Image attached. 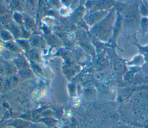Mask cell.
<instances>
[{"mask_svg": "<svg viewBox=\"0 0 148 128\" xmlns=\"http://www.w3.org/2000/svg\"><path fill=\"white\" fill-rule=\"evenodd\" d=\"M20 1L21 2V3H25V1H26V0H20Z\"/></svg>", "mask_w": 148, "mask_h": 128, "instance_id": "cell-23", "label": "cell"}, {"mask_svg": "<svg viewBox=\"0 0 148 128\" xmlns=\"http://www.w3.org/2000/svg\"><path fill=\"white\" fill-rule=\"evenodd\" d=\"M6 47L9 49V50L13 52H19L21 50V48L18 46V45L13 41L6 42Z\"/></svg>", "mask_w": 148, "mask_h": 128, "instance_id": "cell-15", "label": "cell"}, {"mask_svg": "<svg viewBox=\"0 0 148 128\" xmlns=\"http://www.w3.org/2000/svg\"><path fill=\"white\" fill-rule=\"evenodd\" d=\"M117 14L115 7L113 8L103 19L90 28V32L97 39L103 42L108 41L113 36Z\"/></svg>", "mask_w": 148, "mask_h": 128, "instance_id": "cell-1", "label": "cell"}, {"mask_svg": "<svg viewBox=\"0 0 148 128\" xmlns=\"http://www.w3.org/2000/svg\"><path fill=\"white\" fill-rule=\"evenodd\" d=\"M18 75L22 78H28L32 75L31 70L28 68L18 70Z\"/></svg>", "mask_w": 148, "mask_h": 128, "instance_id": "cell-16", "label": "cell"}, {"mask_svg": "<svg viewBox=\"0 0 148 128\" xmlns=\"http://www.w3.org/2000/svg\"><path fill=\"white\" fill-rule=\"evenodd\" d=\"M139 27L142 34H145L148 31V17H141Z\"/></svg>", "mask_w": 148, "mask_h": 128, "instance_id": "cell-14", "label": "cell"}, {"mask_svg": "<svg viewBox=\"0 0 148 128\" xmlns=\"http://www.w3.org/2000/svg\"><path fill=\"white\" fill-rule=\"evenodd\" d=\"M16 41V43L18 45V46L22 49H25V50H29L31 45L29 43V41L28 39H25V38H18L15 39Z\"/></svg>", "mask_w": 148, "mask_h": 128, "instance_id": "cell-12", "label": "cell"}, {"mask_svg": "<svg viewBox=\"0 0 148 128\" xmlns=\"http://www.w3.org/2000/svg\"><path fill=\"white\" fill-rule=\"evenodd\" d=\"M109 10H86L83 17V21L87 27L91 28L103 19L108 14Z\"/></svg>", "mask_w": 148, "mask_h": 128, "instance_id": "cell-2", "label": "cell"}, {"mask_svg": "<svg viewBox=\"0 0 148 128\" xmlns=\"http://www.w3.org/2000/svg\"><path fill=\"white\" fill-rule=\"evenodd\" d=\"M13 64L18 70L28 68V67L25 60L22 57H17L13 59Z\"/></svg>", "mask_w": 148, "mask_h": 128, "instance_id": "cell-9", "label": "cell"}, {"mask_svg": "<svg viewBox=\"0 0 148 128\" xmlns=\"http://www.w3.org/2000/svg\"><path fill=\"white\" fill-rule=\"evenodd\" d=\"M23 19H24V24L23 27L30 31L31 30L33 29L35 27V21L34 19L30 15L27 13H23Z\"/></svg>", "mask_w": 148, "mask_h": 128, "instance_id": "cell-5", "label": "cell"}, {"mask_svg": "<svg viewBox=\"0 0 148 128\" xmlns=\"http://www.w3.org/2000/svg\"><path fill=\"white\" fill-rule=\"evenodd\" d=\"M13 21L12 13L9 12L0 16V24L4 27Z\"/></svg>", "mask_w": 148, "mask_h": 128, "instance_id": "cell-11", "label": "cell"}, {"mask_svg": "<svg viewBox=\"0 0 148 128\" xmlns=\"http://www.w3.org/2000/svg\"><path fill=\"white\" fill-rule=\"evenodd\" d=\"M138 9L141 17H148V6L144 3H140L138 6Z\"/></svg>", "mask_w": 148, "mask_h": 128, "instance_id": "cell-17", "label": "cell"}, {"mask_svg": "<svg viewBox=\"0 0 148 128\" xmlns=\"http://www.w3.org/2000/svg\"><path fill=\"white\" fill-rule=\"evenodd\" d=\"M7 29L13 35L14 39H16L21 37V26L17 25L14 21H12L10 23L3 27Z\"/></svg>", "mask_w": 148, "mask_h": 128, "instance_id": "cell-4", "label": "cell"}, {"mask_svg": "<svg viewBox=\"0 0 148 128\" xmlns=\"http://www.w3.org/2000/svg\"><path fill=\"white\" fill-rule=\"evenodd\" d=\"M12 17L13 20L17 25L20 26H23L24 19L23 13L18 11H15L12 12Z\"/></svg>", "mask_w": 148, "mask_h": 128, "instance_id": "cell-10", "label": "cell"}, {"mask_svg": "<svg viewBox=\"0 0 148 128\" xmlns=\"http://www.w3.org/2000/svg\"><path fill=\"white\" fill-rule=\"evenodd\" d=\"M58 3H59V0H51V3L54 6H57Z\"/></svg>", "mask_w": 148, "mask_h": 128, "instance_id": "cell-21", "label": "cell"}, {"mask_svg": "<svg viewBox=\"0 0 148 128\" xmlns=\"http://www.w3.org/2000/svg\"><path fill=\"white\" fill-rule=\"evenodd\" d=\"M3 79L1 78V77H0V89L2 87V86H3Z\"/></svg>", "mask_w": 148, "mask_h": 128, "instance_id": "cell-22", "label": "cell"}, {"mask_svg": "<svg viewBox=\"0 0 148 128\" xmlns=\"http://www.w3.org/2000/svg\"><path fill=\"white\" fill-rule=\"evenodd\" d=\"M9 12H10V10L7 8L6 6L3 3L0 2V16Z\"/></svg>", "mask_w": 148, "mask_h": 128, "instance_id": "cell-18", "label": "cell"}, {"mask_svg": "<svg viewBox=\"0 0 148 128\" xmlns=\"http://www.w3.org/2000/svg\"><path fill=\"white\" fill-rule=\"evenodd\" d=\"M4 0H0V2H3Z\"/></svg>", "mask_w": 148, "mask_h": 128, "instance_id": "cell-24", "label": "cell"}, {"mask_svg": "<svg viewBox=\"0 0 148 128\" xmlns=\"http://www.w3.org/2000/svg\"><path fill=\"white\" fill-rule=\"evenodd\" d=\"M14 39L12 34L0 24V40L5 42L13 41Z\"/></svg>", "mask_w": 148, "mask_h": 128, "instance_id": "cell-7", "label": "cell"}, {"mask_svg": "<svg viewBox=\"0 0 148 128\" xmlns=\"http://www.w3.org/2000/svg\"><path fill=\"white\" fill-rule=\"evenodd\" d=\"M9 10L13 12L15 11L20 12L22 9V3L20 0H10L9 3Z\"/></svg>", "mask_w": 148, "mask_h": 128, "instance_id": "cell-8", "label": "cell"}, {"mask_svg": "<svg viewBox=\"0 0 148 128\" xmlns=\"http://www.w3.org/2000/svg\"><path fill=\"white\" fill-rule=\"evenodd\" d=\"M115 5L114 0H86L84 6L86 10H109Z\"/></svg>", "mask_w": 148, "mask_h": 128, "instance_id": "cell-3", "label": "cell"}, {"mask_svg": "<svg viewBox=\"0 0 148 128\" xmlns=\"http://www.w3.org/2000/svg\"><path fill=\"white\" fill-rule=\"evenodd\" d=\"M29 53L28 54L29 55V57L32 58L33 60H38L39 58V55L37 52V51L35 49L33 50H29Z\"/></svg>", "mask_w": 148, "mask_h": 128, "instance_id": "cell-19", "label": "cell"}, {"mask_svg": "<svg viewBox=\"0 0 148 128\" xmlns=\"http://www.w3.org/2000/svg\"><path fill=\"white\" fill-rule=\"evenodd\" d=\"M39 2V0H26L25 2L29 8H35Z\"/></svg>", "mask_w": 148, "mask_h": 128, "instance_id": "cell-20", "label": "cell"}, {"mask_svg": "<svg viewBox=\"0 0 148 128\" xmlns=\"http://www.w3.org/2000/svg\"><path fill=\"white\" fill-rule=\"evenodd\" d=\"M30 45L34 47H40L44 45L45 42L44 39L39 35H34L31 36L28 39Z\"/></svg>", "mask_w": 148, "mask_h": 128, "instance_id": "cell-6", "label": "cell"}, {"mask_svg": "<svg viewBox=\"0 0 148 128\" xmlns=\"http://www.w3.org/2000/svg\"><path fill=\"white\" fill-rule=\"evenodd\" d=\"M4 72L8 75H13L17 71V68L14 65V64H12L9 63H6L3 66Z\"/></svg>", "mask_w": 148, "mask_h": 128, "instance_id": "cell-13", "label": "cell"}]
</instances>
